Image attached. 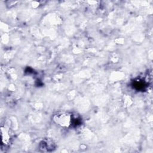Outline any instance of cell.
<instances>
[{
	"instance_id": "cell-1",
	"label": "cell",
	"mask_w": 153,
	"mask_h": 153,
	"mask_svg": "<svg viewBox=\"0 0 153 153\" xmlns=\"http://www.w3.org/2000/svg\"><path fill=\"white\" fill-rule=\"evenodd\" d=\"M71 116L70 114L62 113L60 114H57L54 116V120L59 125L63 127H68L71 124Z\"/></svg>"
},
{
	"instance_id": "cell-2",
	"label": "cell",
	"mask_w": 153,
	"mask_h": 153,
	"mask_svg": "<svg viewBox=\"0 0 153 153\" xmlns=\"http://www.w3.org/2000/svg\"><path fill=\"white\" fill-rule=\"evenodd\" d=\"M1 136H2V142L4 144H7L8 142V140H9V136L7 134V131H5V128H4L3 127H1Z\"/></svg>"
}]
</instances>
